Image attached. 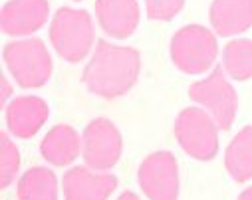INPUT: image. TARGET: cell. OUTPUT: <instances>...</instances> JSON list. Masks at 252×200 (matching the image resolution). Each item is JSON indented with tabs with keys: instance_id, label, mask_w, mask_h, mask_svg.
<instances>
[{
	"instance_id": "1",
	"label": "cell",
	"mask_w": 252,
	"mask_h": 200,
	"mask_svg": "<svg viewBox=\"0 0 252 200\" xmlns=\"http://www.w3.org/2000/svg\"><path fill=\"white\" fill-rule=\"evenodd\" d=\"M141 70V57L135 48H119L99 42L84 72V84L95 95L113 99L127 93Z\"/></svg>"
},
{
	"instance_id": "2",
	"label": "cell",
	"mask_w": 252,
	"mask_h": 200,
	"mask_svg": "<svg viewBox=\"0 0 252 200\" xmlns=\"http://www.w3.org/2000/svg\"><path fill=\"white\" fill-rule=\"evenodd\" d=\"M95 38L92 18L86 10L60 8L50 26L54 50L68 61H80L88 56Z\"/></svg>"
},
{
	"instance_id": "3",
	"label": "cell",
	"mask_w": 252,
	"mask_h": 200,
	"mask_svg": "<svg viewBox=\"0 0 252 200\" xmlns=\"http://www.w3.org/2000/svg\"><path fill=\"white\" fill-rule=\"evenodd\" d=\"M217 38L205 26H185L171 42V59L181 72H207L217 59Z\"/></svg>"
},
{
	"instance_id": "4",
	"label": "cell",
	"mask_w": 252,
	"mask_h": 200,
	"mask_svg": "<svg viewBox=\"0 0 252 200\" xmlns=\"http://www.w3.org/2000/svg\"><path fill=\"white\" fill-rule=\"evenodd\" d=\"M4 61L20 87H40L52 74V59L42 40L12 42L4 48Z\"/></svg>"
},
{
	"instance_id": "5",
	"label": "cell",
	"mask_w": 252,
	"mask_h": 200,
	"mask_svg": "<svg viewBox=\"0 0 252 200\" xmlns=\"http://www.w3.org/2000/svg\"><path fill=\"white\" fill-rule=\"evenodd\" d=\"M175 135L183 151L199 161H211L219 151L217 123L203 109H183L175 121Z\"/></svg>"
},
{
	"instance_id": "6",
	"label": "cell",
	"mask_w": 252,
	"mask_h": 200,
	"mask_svg": "<svg viewBox=\"0 0 252 200\" xmlns=\"http://www.w3.org/2000/svg\"><path fill=\"white\" fill-rule=\"evenodd\" d=\"M193 101L207 107L213 121L220 129H228L236 115V93L232 86L226 82L222 70H215L207 80L197 82L189 89Z\"/></svg>"
},
{
	"instance_id": "7",
	"label": "cell",
	"mask_w": 252,
	"mask_h": 200,
	"mask_svg": "<svg viewBox=\"0 0 252 200\" xmlns=\"http://www.w3.org/2000/svg\"><path fill=\"white\" fill-rule=\"evenodd\" d=\"M121 149H123L121 135L111 121L95 119L86 127L82 139V153L90 169H97V171L111 169L119 161Z\"/></svg>"
},
{
	"instance_id": "8",
	"label": "cell",
	"mask_w": 252,
	"mask_h": 200,
	"mask_svg": "<svg viewBox=\"0 0 252 200\" xmlns=\"http://www.w3.org/2000/svg\"><path fill=\"white\" fill-rule=\"evenodd\" d=\"M143 192L151 200H177L179 196V169L171 153L159 151L149 155L137 172Z\"/></svg>"
},
{
	"instance_id": "9",
	"label": "cell",
	"mask_w": 252,
	"mask_h": 200,
	"mask_svg": "<svg viewBox=\"0 0 252 200\" xmlns=\"http://www.w3.org/2000/svg\"><path fill=\"white\" fill-rule=\"evenodd\" d=\"M48 12L46 0H10L2 8L0 24L8 36H28L44 26Z\"/></svg>"
},
{
	"instance_id": "10",
	"label": "cell",
	"mask_w": 252,
	"mask_h": 200,
	"mask_svg": "<svg viewBox=\"0 0 252 200\" xmlns=\"http://www.w3.org/2000/svg\"><path fill=\"white\" fill-rule=\"evenodd\" d=\"M97 22L111 38H129L139 24L137 0H97Z\"/></svg>"
},
{
	"instance_id": "11",
	"label": "cell",
	"mask_w": 252,
	"mask_h": 200,
	"mask_svg": "<svg viewBox=\"0 0 252 200\" xmlns=\"http://www.w3.org/2000/svg\"><path fill=\"white\" fill-rule=\"evenodd\" d=\"M115 186L113 174H95L86 167H76L64 176L66 200H107Z\"/></svg>"
},
{
	"instance_id": "12",
	"label": "cell",
	"mask_w": 252,
	"mask_h": 200,
	"mask_svg": "<svg viewBox=\"0 0 252 200\" xmlns=\"http://www.w3.org/2000/svg\"><path fill=\"white\" fill-rule=\"evenodd\" d=\"M48 119V105L40 97H18L6 109V123L12 135L26 139L46 123Z\"/></svg>"
},
{
	"instance_id": "13",
	"label": "cell",
	"mask_w": 252,
	"mask_h": 200,
	"mask_svg": "<svg viewBox=\"0 0 252 200\" xmlns=\"http://www.w3.org/2000/svg\"><path fill=\"white\" fill-rule=\"evenodd\" d=\"M211 22L220 36H234L248 30L252 26V0H215Z\"/></svg>"
},
{
	"instance_id": "14",
	"label": "cell",
	"mask_w": 252,
	"mask_h": 200,
	"mask_svg": "<svg viewBox=\"0 0 252 200\" xmlns=\"http://www.w3.org/2000/svg\"><path fill=\"white\" fill-rule=\"evenodd\" d=\"M80 149H82V143L78 133L68 125H56L44 137L40 147L42 157L56 167L74 163L80 155Z\"/></svg>"
},
{
	"instance_id": "15",
	"label": "cell",
	"mask_w": 252,
	"mask_h": 200,
	"mask_svg": "<svg viewBox=\"0 0 252 200\" xmlns=\"http://www.w3.org/2000/svg\"><path fill=\"white\" fill-rule=\"evenodd\" d=\"M224 165L228 174L238 182H244L252 176V127H244L230 141Z\"/></svg>"
},
{
	"instance_id": "16",
	"label": "cell",
	"mask_w": 252,
	"mask_h": 200,
	"mask_svg": "<svg viewBox=\"0 0 252 200\" xmlns=\"http://www.w3.org/2000/svg\"><path fill=\"white\" fill-rule=\"evenodd\" d=\"M20 200H58V182L52 171L44 167L30 169L18 182Z\"/></svg>"
},
{
	"instance_id": "17",
	"label": "cell",
	"mask_w": 252,
	"mask_h": 200,
	"mask_svg": "<svg viewBox=\"0 0 252 200\" xmlns=\"http://www.w3.org/2000/svg\"><path fill=\"white\" fill-rule=\"evenodd\" d=\"M222 68L234 80L252 78V42L250 40H234L224 48Z\"/></svg>"
},
{
	"instance_id": "18",
	"label": "cell",
	"mask_w": 252,
	"mask_h": 200,
	"mask_svg": "<svg viewBox=\"0 0 252 200\" xmlns=\"http://www.w3.org/2000/svg\"><path fill=\"white\" fill-rule=\"evenodd\" d=\"M18 169H20L18 149L6 137V133H2V135H0V186L6 188L14 180Z\"/></svg>"
},
{
	"instance_id": "19",
	"label": "cell",
	"mask_w": 252,
	"mask_h": 200,
	"mask_svg": "<svg viewBox=\"0 0 252 200\" xmlns=\"http://www.w3.org/2000/svg\"><path fill=\"white\" fill-rule=\"evenodd\" d=\"M185 4V0H145L147 16L151 20H169Z\"/></svg>"
},
{
	"instance_id": "20",
	"label": "cell",
	"mask_w": 252,
	"mask_h": 200,
	"mask_svg": "<svg viewBox=\"0 0 252 200\" xmlns=\"http://www.w3.org/2000/svg\"><path fill=\"white\" fill-rule=\"evenodd\" d=\"M117 200H139V196H137V194H133V192H129V190H127V192H123V194H121V196H119V198H117Z\"/></svg>"
},
{
	"instance_id": "21",
	"label": "cell",
	"mask_w": 252,
	"mask_h": 200,
	"mask_svg": "<svg viewBox=\"0 0 252 200\" xmlns=\"http://www.w3.org/2000/svg\"><path fill=\"white\" fill-rule=\"evenodd\" d=\"M8 91H10V87H8V84H6V80L2 78V103L6 101V97H8Z\"/></svg>"
},
{
	"instance_id": "22",
	"label": "cell",
	"mask_w": 252,
	"mask_h": 200,
	"mask_svg": "<svg viewBox=\"0 0 252 200\" xmlns=\"http://www.w3.org/2000/svg\"><path fill=\"white\" fill-rule=\"evenodd\" d=\"M238 200H252V186H250L248 190H244V192L238 196Z\"/></svg>"
}]
</instances>
